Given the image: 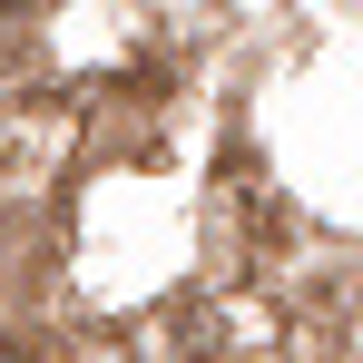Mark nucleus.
Returning <instances> with one entry per match:
<instances>
[{
	"instance_id": "f257e3e1",
	"label": "nucleus",
	"mask_w": 363,
	"mask_h": 363,
	"mask_svg": "<svg viewBox=\"0 0 363 363\" xmlns=\"http://www.w3.org/2000/svg\"><path fill=\"white\" fill-rule=\"evenodd\" d=\"M0 363H20V354H10V344H0Z\"/></svg>"
}]
</instances>
